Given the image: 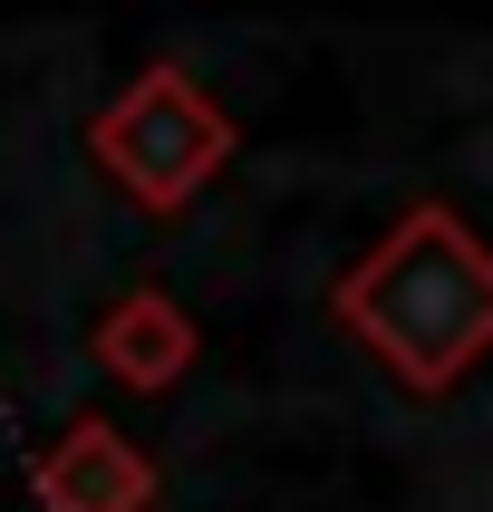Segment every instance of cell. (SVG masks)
Listing matches in <instances>:
<instances>
[{
  "label": "cell",
  "mask_w": 493,
  "mask_h": 512,
  "mask_svg": "<svg viewBox=\"0 0 493 512\" xmlns=\"http://www.w3.org/2000/svg\"><path fill=\"white\" fill-rule=\"evenodd\" d=\"M329 319L406 397H445L493 358V242L455 203H406L387 242L329 281Z\"/></svg>",
  "instance_id": "cell-1"
},
{
  "label": "cell",
  "mask_w": 493,
  "mask_h": 512,
  "mask_svg": "<svg viewBox=\"0 0 493 512\" xmlns=\"http://www.w3.org/2000/svg\"><path fill=\"white\" fill-rule=\"evenodd\" d=\"M232 155H242V126H232L223 97L194 87V68H174V58H155L136 87H116L107 107L87 116V165L107 174L136 213H155V223H174Z\"/></svg>",
  "instance_id": "cell-2"
},
{
  "label": "cell",
  "mask_w": 493,
  "mask_h": 512,
  "mask_svg": "<svg viewBox=\"0 0 493 512\" xmlns=\"http://www.w3.org/2000/svg\"><path fill=\"white\" fill-rule=\"evenodd\" d=\"M29 493H39V512H155V464L126 426L68 416L58 445L29 464Z\"/></svg>",
  "instance_id": "cell-3"
},
{
  "label": "cell",
  "mask_w": 493,
  "mask_h": 512,
  "mask_svg": "<svg viewBox=\"0 0 493 512\" xmlns=\"http://www.w3.org/2000/svg\"><path fill=\"white\" fill-rule=\"evenodd\" d=\"M97 368L116 377V387H136V397H165L174 377L194 368V348H203V329L184 319V300L174 290H155V281H136L126 300H116L107 319H97Z\"/></svg>",
  "instance_id": "cell-4"
}]
</instances>
